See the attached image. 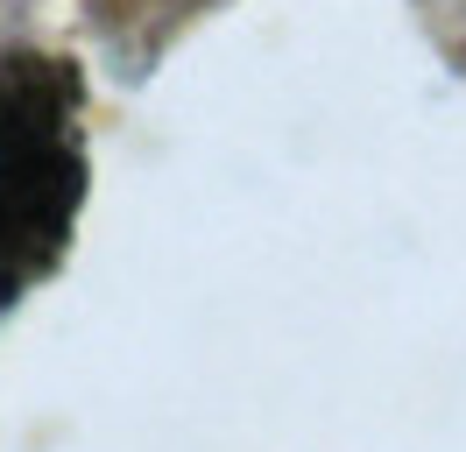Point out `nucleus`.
<instances>
[{"label":"nucleus","mask_w":466,"mask_h":452,"mask_svg":"<svg viewBox=\"0 0 466 452\" xmlns=\"http://www.w3.org/2000/svg\"><path fill=\"white\" fill-rule=\"evenodd\" d=\"M78 198V71L57 56H0V304L57 269Z\"/></svg>","instance_id":"1"}]
</instances>
